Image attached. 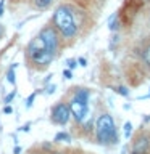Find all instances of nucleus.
Segmentation results:
<instances>
[{"instance_id":"1","label":"nucleus","mask_w":150,"mask_h":154,"mask_svg":"<svg viewBox=\"0 0 150 154\" xmlns=\"http://www.w3.org/2000/svg\"><path fill=\"white\" fill-rule=\"evenodd\" d=\"M53 26L63 37L70 38L73 35H76L77 32V26L74 23V16H73L71 10L66 5H61L55 10L53 13Z\"/></svg>"},{"instance_id":"2","label":"nucleus","mask_w":150,"mask_h":154,"mask_svg":"<svg viewBox=\"0 0 150 154\" xmlns=\"http://www.w3.org/2000/svg\"><path fill=\"white\" fill-rule=\"evenodd\" d=\"M95 135L102 144H116L118 143V132H116L113 117L110 114H102L95 120Z\"/></svg>"},{"instance_id":"16","label":"nucleus","mask_w":150,"mask_h":154,"mask_svg":"<svg viewBox=\"0 0 150 154\" xmlns=\"http://www.w3.org/2000/svg\"><path fill=\"white\" fill-rule=\"evenodd\" d=\"M144 61L150 66V47H147V48H145V51H144Z\"/></svg>"},{"instance_id":"20","label":"nucleus","mask_w":150,"mask_h":154,"mask_svg":"<svg viewBox=\"0 0 150 154\" xmlns=\"http://www.w3.org/2000/svg\"><path fill=\"white\" fill-rule=\"evenodd\" d=\"M3 112H5V114H11V112H13L11 106H10V104H7V106H5V108H3Z\"/></svg>"},{"instance_id":"6","label":"nucleus","mask_w":150,"mask_h":154,"mask_svg":"<svg viewBox=\"0 0 150 154\" xmlns=\"http://www.w3.org/2000/svg\"><path fill=\"white\" fill-rule=\"evenodd\" d=\"M70 106L65 103H58L52 108V122H55L58 125H66L70 120Z\"/></svg>"},{"instance_id":"26","label":"nucleus","mask_w":150,"mask_h":154,"mask_svg":"<svg viewBox=\"0 0 150 154\" xmlns=\"http://www.w3.org/2000/svg\"><path fill=\"white\" fill-rule=\"evenodd\" d=\"M19 152H21V148L16 146V148H15V154H19Z\"/></svg>"},{"instance_id":"13","label":"nucleus","mask_w":150,"mask_h":154,"mask_svg":"<svg viewBox=\"0 0 150 154\" xmlns=\"http://www.w3.org/2000/svg\"><path fill=\"white\" fill-rule=\"evenodd\" d=\"M115 91H116L118 95H121V96H129V90L126 88V87H116Z\"/></svg>"},{"instance_id":"24","label":"nucleus","mask_w":150,"mask_h":154,"mask_svg":"<svg viewBox=\"0 0 150 154\" xmlns=\"http://www.w3.org/2000/svg\"><path fill=\"white\" fill-rule=\"evenodd\" d=\"M86 130H92V119L86 124Z\"/></svg>"},{"instance_id":"3","label":"nucleus","mask_w":150,"mask_h":154,"mask_svg":"<svg viewBox=\"0 0 150 154\" xmlns=\"http://www.w3.org/2000/svg\"><path fill=\"white\" fill-rule=\"evenodd\" d=\"M28 55H29V58H31L34 63H36V64H41V66L50 64L52 60L55 58L53 53H50L47 50V47H45V43H44L41 35H37L36 38H32V40L29 42Z\"/></svg>"},{"instance_id":"25","label":"nucleus","mask_w":150,"mask_h":154,"mask_svg":"<svg viewBox=\"0 0 150 154\" xmlns=\"http://www.w3.org/2000/svg\"><path fill=\"white\" fill-rule=\"evenodd\" d=\"M145 98H150V91H148V93H147V95H144V96H139V98H137V100H145Z\"/></svg>"},{"instance_id":"7","label":"nucleus","mask_w":150,"mask_h":154,"mask_svg":"<svg viewBox=\"0 0 150 154\" xmlns=\"http://www.w3.org/2000/svg\"><path fill=\"white\" fill-rule=\"evenodd\" d=\"M147 149H148V138L147 137H140L134 144L132 154H145Z\"/></svg>"},{"instance_id":"9","label":"nucleus","mask_w":150,"mask_h":154,"mask_svg":"<svg viewBox=\"0 0 150 154\" xmlns=\"http://www.w3.org/2000/svg\"><path fill=\"white\" fill-rule=\"evenodd\" d=\"M55 141H65V143H70V141H71V135H70V133H66V132H60V133H57Z\"/></svg>"},{"instance_id":"5","label":"nucleus","mask_w":150,"mask_h":154,"mask_svg":"<svg viewBox=\"0 0 150 154\" xmlns=\"http://www.w3.org/2000/svg\"><path fill=\"white\" fill-rule=\"evenodd\" d=\"M39 35L42 37V40H44V43H45L47 50L55 55V53H57V48H58V35H57V29H55V27H52V26H47V27H44V29H42Z\"/></svg>"},{"instance_id":"8","label":"nucleus","mask_w":150,"mask_h":154,"mask_svg":"<svg viewBox=\"0 0 150 154\" xmlns=\"http://www.w3.org/2000/svg\"><path fill=\"white\" fill-rule=\"evenodd\" d=\"M108 27H110V31H113V32L119 29V21H118V16H116V14H111V16H110Z\"/></svg>"},{"instance_id":"18","label":"nucleus","mask_w":150,"mask_h":154,"mask_svg":"<svg viewBox=\"0 0 150 154\" xmlns=\"http://www.w3.org/2000/svg\"><path fill=\"white\" fill-rule=\"evenodd\" d=\"M55 90H57V85H55V84H52V85H48L47 88H45V93L52 95V93H53V91H55Z\"/></svg>"},{"instance_id":"4","label":"nucleus","mask_w":150,"mask_h":154,"mask_svg":"<svg viewBox=\"0 0 150 154\" xmlns=\"http://www.w3.org/2000/svg\"><path fill=\"white\" fill-rule=\"evenodd\" d=\"M70 112L76 119V122H84V119L89 114V104H87V101H81L74 96L70 103Z\"/></svg>"},{"instance_id":"23","label":"nucleus","mask_w":150,"mask_h":154,"mask_svg":"<svg viewBox=\"0 0 150 154\" xmlns=\"http://www.w3.org/2000/svg\"><path fill=\"white\" fill-rule=\"evenodd\" d=\"M29 127H31V125H29V124H26V125H23V127L19 128V130H21V132H29Z\"/></svg>"},{"instance_id":"21","label":"nucleus","mask_w":150,"mask_h":154,"mask_svg":"<svg viewBox=\"0 0 150 154\" xmlns=\"http://www.w3.org/2000/svg\"><path fill=\"white\" fill-rule=\"evenodd\" d=\"M3 8H5V0H0V16L3 14Z\"/></svg>"},{"instance_id":"11","label":"nucleus","mask_w":150,"mask_h":154,"mask_svg":"<svg viewBox=\"0 0 150 154\" xmlns=\"http://www.w3.org/2000/svg\"><path fill=\"white\" fill-rule=\"evenodd\" d=\"M34 3H36V7H39L41 10H44V8L50 7L52 0H34Z\"/></svg>"},{"instance_id":"10","label":"nucleus","mask_w":150,"mask_h":154,"mask_svg":"<svg viewBox=\"0 0 150 154\" xmlns=\"http://www.w3.org/2000/svg\"><path fill=\"white\" fill-rule=\"evenodd\" d=\"M15 69H16V64H11L10 66V69L7 72V80L10 82V84L15 85V82H16V79H15Z\"/></svg>"},{"instance_id":"12","label":"nucleus","mask_w":150,"mask_h":154,"mask_svg":"<svg viewBox=\"0 0 150 154\" xmlns=\"http://www.w3.org/2000/svg\"><path fill=\"white\" fill-rule=\"evenodd\" d=\"M131 132H132V124H131V122H126V124H124V138H126V140L131 137Z\"/></svg>"},{"instance_id":"27","label":"nucleus","mask_w":150,"mask_h":154,"mask_svg":"<svg viewBox=\"0 0 150 154\" xmlns=\"http://www.w3.org/2000/svg\"><path fill=\"white\" fill-rule=\"evenodd\" d=\"M0 37H2V27H0Z\"/></svg>"},{"instance_id":"15","label":"nucleus","mask_w":150,"mask_h":154,"mask_svg":"<svg viewBox=\"0 0 150 154\" xmlns=\"http://www.w3.org/2000/svg\"><path fill=\"white\" fill-rule=\"evenodd\" d=\"M36 95H37V91H36V93H31V95L28 96V100H26V108L28 109L32 106V101H34V98H36Z\"/></svg>"},{"instance_id":"14","label":"nucleus","mask_w":150,"mask_h":154,"mask_svg":"<svg viewBox=\"0 0 150 154\" xmlns=\"http://www.w3.org/2000/svg\"><path fill=\"white\" fill-rule=\"evenodd\" d=\"M15 96H16V91H11V93H8L7 96H5V104H10V103H11V101L15 100Z\"/></svg>"},{"instance_id":"22","label":"nucleus","mask_w":150,"mask_h":154,"mask_svg":"<svg viewBox=\"0 0 150 154\" xmlns=\"http://www.w3.org/2000/svg\"><path fill=\"white\" fill-rule=\"evenodd\" d=\"M77 63H79L81 66H87V61H86V58H79V60H77Z\"/></svg>"},{"instance_id":"28","label":"nucleus","mask_w":150,"mask_h":154,"mask_svg":"<svg viewBox=\"0 0 150 154\" xmlns=\"http://www.w3.org/2000/svg\"><path fill=\"white\" fill-rule=\"evenodd\" d=\"M0 130H2V128H0Z\"/></svg>"},{"instance_id":"19","label":"nucleus","mask_w":150,"mask_h":154,"mask_svg":"<svg viewBox=\"0 0 150 154\" xmlns=\"http://www.w3.org/2000/svg\"><path fill=\"white\" fill-rule=\"evenodd\" d=\"M63 77H65V79H71V77H73L71 69H65V71H63Z\"/></svg>"},{"instance_id":"17","label":"nucleus","mask_w":150,"mask_h":154,"mask_svg":"<svg viewBox=\"0 0 150 154\" xmlns=\"http://www.w3.org/2000/svg\"><path fill=\"white\" fill-rule=\"evenodd\" d=\"M66 64H68V69H74V67L77 66V61L76 60H68Z\"/></svg>"}]
</instances>
